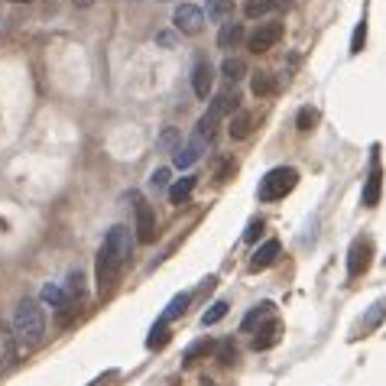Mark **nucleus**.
<instances>
[{
  "label": "nucleus",
  "mask_w": 386,
  "mask_h": 386,
  "mask_svg": "<svg viewBox=\"0 0 386 386\" xmlns=\"http://www.w3.org/2000/svg\"><path fill=\"white\" fill-rule=\"evenodd\" d=\"M276 7H289V0H247L244 13H247L250 20H256V16H266L270 10H276Z\"/></svg>",
  "instance_id": "obj_17"
},
{
  "label": "nucleus",
  "mask_w": 386,
  "mask_h": 386,
  "mask_svg": "<svg viewBox=\"0 0 386 386\" xmlns=\"http://www.w3.org/2000/svg\"><path fill=\"white\" fill-rule=\"evenodd\" d=\"M39 295H42V302H49V305H52V309H59V312H62L65 305H78V302L72 299L69 293H65V286H59V283H46Z\"/></svg>",
  "instance_id": "obj_14"
},
{
  "label": "nucleus",
  "mask_w": 386,
  "mask_h": 386,
  "mask_svg": "<svg viewBox=\"0 0 386 386\" xmlns=\"http://www.w3.org/2000/svg\"><path fill=\"white\" fill-rule=\"evenodd\" d=\"M386 318V302H377V305H370V312H367V315L361 318V322H357V334H370L373 328H380V322H383Z\"/></svg>",
  "instance_id": "obj_15"
},
{
  "label": "nucleus",
  "mask_w": 386,
  "mask_h": 386,
  "mask_svg": "<svg viewBox=\"0 0 386 386\" xmlns=\"http://www.w3.org/2000/svg\"><path fill=\"white\" fill-rule=\"evenodd\" d=\"M192 88H195V94H198L201 101H208L211 88H215V69H211L205 59H198L195 69H192Z\"/></svg>",
  "instance_id": "obj_11"
},
{
  "label": "nucleus",
  "mask_w": 386,
  "mask_h": 386,
  "mask_svg": "<svg viewBox=\"0 0 386 386\" xmlns=\"http://www.w3.org/2000/svg\"><path fill=\"white\" fill-rule=\"evenodd\" d=\"M137 240L140 244H153L156 240V211L149 208L147 201L137 205Z\"/></svg>",
  "instance_id": "obj_10"
},
{
  "label": "nucleus",
  "mask_w": 386,
  "mask_h": 386,
  "mask_svg": "<svg viewBox=\"0 0 386 386\" xmlns=\"http://www.w3.org/2000/svg\"><path fill=\"white\" fill-rule=\"evenodd\" d=\"M363 42H367V16H361V23H357L354 36H351V52H363Z\"/></svg>",
  "instance_id": "obj_29"
},
{
  "label": "nucleus",
  "mask_w": 386,
  "mask_h": 386,
  "mask_svg": "<svg viewBox=\"0 0 386 386\" xmlns=\"http://www.w3.org/2000/svg\"><path fill=\"white\" fill-rule=\"evenodd\" d=\"M75 4H78V7H91L94 0H75Z\"/></svg>",
  "instance_id": "obj_34"
},
{
  "label": "nucleus",
  "mask_w": 386,
  "mask_h": 386,
  "mask_svg": "<svg viewBox=\"0 0 386 386\" xmlns=\"http://www.w3.org/2000/svg\"><path fill=\"white\" fill-rule=\"evenodd\" d=\"M127 260H130V231L124 225H114L104 237L98 250V263H94V279H98V293L108 295L114 293L117 279L124 273Z\"/></svg>",
  "instance_id": "obj_1"
},
{
  "label": "nucleus",
  "mask_w": 386,
  "mask_h": 386,
  "mask_svg": "<svg viewBox=\"0 0 386 386\" xmlns=\"http://www.w3.org/2000/svg\"><path fill=\"white\" fill-rule=\"evenodd\" d=\"M211 351H215V344H211V341H198V344H192V348L182 354V363H195L201 354H211Z\"/></svg>",
  "instance_id": "obj_27"
},
{
  "label": "nucleus",
  "mask_w": 386,
  "mask_h": 386,
  "mask_svg": "<svg viewBox=\"0 0 386 386\" xmlns=\"http://www.w3.org/2000/svg\"><path fill=\"white\" fill-rule=\"evenodd\" d=\"M270 312H273V305H270V302H263V305H256V309H250L247 315H244V322H240V328H244V331H254L256 324H260L263 318L270 315Z\"/></svg>",
  "instance_id": "obj_23"
},
{
  "label": "nucleus",
  "mask_w": 386,
  "mask_h": 386,
  "mask_svg": "<svg viewBox=\"0 0 386 386\" xmlns=\"http://www.w3.org/2000/svg\"><path fill=\"white\" fill-rule=\"evenodd\" d=\"M279 250H283V244H279L276 237H270L254 254V260H250V270H266V266H273V263H276V256H279Z\"/></svg>",
  "instance_id": "obj_12"
},
{
  "label": "nucleus",
  "mask_w": 386,
  "mask_h": 386,
  "mask_svg": "<svg viewBox=\"0 0 386 386\" xmlns=\"http://www.w3.org/2000/svg\"><path fill=\"white\" fill-rule=\"evenodd\" d=\"M169 341H172V331H169V328H166L162 322H156L153 331H149V338H147V348H149V351H162L166 344H169Z\"/></svg>",
  "instance_id": "obj_22"
},
{
  "label": "nucleus",
  "mask_w": 386,
  "mask_h": 386,
  "mask_svg": "<svg viewBox=\"0 0 386 386\" xmlns=\"http://www.w3.org/2000/svg\"><path fill=\"white\" fill-rule=\"evenodd\" d=\"M221 72H225V78H231V81H237V78H244V72H247V62L244 59H225V65H221Z\"/></svg>",
  "instance_id": "obj_25"
},
{
  "label": "nucleus",
  "mask_w": 386,
  "mask_h": 386,
  "mask_svg": "<svg viewBox=\"0 0 386 386\" xmlns=\"http://www.w3.org/2000/svg\"><path fill=\"white\" fill-rule=\"evenodd\" d=\"M188 302H192V295H188V293H178L176 299H172L169 305H166V312H162V315H159V322H162V324H169V322H176L178 315H186Z\"/></svg>",
  "instance_id": "obj_16"
},
{
  "label": "nucleus",
  "mask_w": 386,
  "mask_h": 386,
  "mask_svg": "<svg viewBox=\"0 0 386 386\" xmlns=\"http://www.w3.org/2000/svg\"><path fill=\"white\" fill-rule=\"evenodd\" d=\"M315 124H318V110L315 108H302L299 117H295V127H299L302 133H309Z\"/></svg>",
  "instance_id": "obj_26"
},
{
  "label": "nucleus",
  "mask_w": 386,
  "mask_h": 386,
  "mask_svg": "<svg viewBox=\"0 0 386 386\" xmlns=\"http://www.w3.org/2000/svg\"><path fill=\"white\" fill-rule=\"evenodd\" d=\"M276 341H279V324L276 322L263 324L260 331H256V338H254V351H266V348H273Z\"/></svg>",
  "instance_id": "obj_19"
},
{
  "label": "nucleus",
  "mask_w": 386,
  "mask_h": 386,
  "mask_svg": "<svg viewBox=\"0 0 386 386\" xmlns=\"http://www.w3.org/2000/svg\"><path fill=\"white\" fill-rule=\"evenodd\" d=\"M10 4H30V0H10Z\"/></svg>",
  "instance_id": "obj_35"
},
{
  "label": "nucleus",
  "mask_w": 386,
  "mask_h": 386,
  "mask_svg": "<svg viewBox=\"0 0 386 386\" xmlns=\"http://www.w3.org/2000/svg\"><path fill=\"white\" fill-rule=\"evenodd\" d=\"M172 23H176V30H182V33H188V36H195V33H201L205 13H201L198 7H192V4H182V7H176V13H172Z\"/></svg>",
  "instance_id": "obj_8"
},
{
  "label": "nucleus",
  "mask_w": 386,
  "mask_h": 386,
  "mask_svg": "<svg viewBox=\"0 0 386 386\" xmlns=\"http://www.w3.org/2000/svg\"><path fill=\"white\" fill-rule=\"evenodd\" d=\"M195 192V176H186V178H178L176 186L169 188V201L172 205H186L188 195Z\"/></svg>",
  "instance_id": "obj_21"
},
{
  "label": "nucleus",
  "mask_w": 386,
  "mask_h": 386,
  "mask_svg": "<svg viewBox=\"0 0 386 386\" xmlns=\"http://www.w3.org/2000/svg\"><path fill=\"white\" fill-rule=\"evenodd\" d=\"M380 192H383V169H380V156H373L370 176H367V186H363V208H377Z\"/></svg>",
  "instance_id": "obj_9"
},
{
  "label": "nucleus",
  "mask_w": 386,
  "mask_h": 386,
  "mask_svg": "<svg viewBox=\"0 0 386 386\" xmlns=\"http://www.w3.org/2000/svg\"><path fill=\"white\" fill-rule=\"evenodd\" d=\"M231 13H234V0H208V20L221 23V20H227Z\"/></svg>",
  "instance_id": "obj_24"
},
{
  "label": "nucleus",
  "mask_w": 386,
  "mask_h": 386,
  "mask_svg": "<svg viewBox=\"0 0 386 386\" xmlns=\"http://www.w3.org/2000/svg\"><path fill=\"white\" fill-rule=\"evenodd\" d=\"M225 315H227V302H215V305L201 315V324H205V328H208V324H217Z\"/></svg>",
  "instance_id": "obj_28"
},
{
  "label": "nucleus",
  "mask_w": 386,
  "mask_h": 386,
  "mask_svg": "<svg viewBox=\"0 0 386 386\" xmlns=\"http://www.w3.org/2000/svg\"><path fill=\"white\" fill-rule=\"evenodd\" d=\"M205 147H208V137L195 130V133H192V140H188L186 147H178V149H176V156H172V162H176V169H188V166H195V162L201 159V153H205Z\"/></svg>",
  "instance_id": "obj_4"
},
{
  "label": "nucleus",
  "mask_w": 386,
  "mask_h": 386,
  "mask_svg": "<svg viewBox=\"0 0 386 386\" xmlns=\"http://www.w3.org/2000/svg\"><path fill=\"white\" fill-rule=\"evenodd\" d=\"M279 39H283V23H260L256 33L250 36V52H256V55L270 52Z\"/></svg>",
  "instance_id": "obj_7"
},
{
  "label": "nucleus",
  "mask_w": 386,
  "mask_h": 386,
  "mask_svg": "<svg viewBox=\"0 0 386 386\" xmlns=\"http://www.w3.org/2000/svg\"><path fill=\"white\" fill-rule=\"evenodd\" d=\"M370 254H373L370 240L357 237L354 244H351V250H348V276L351 279H357L361 273H367V266H370Z\"/></svg>",
  "instance_id": "obj_6"
},
{
  "label": "nucleus",
  "mask_w": 386,
  "mask_h": 386,
  "mask_svg": "<svg viewBox=\"0 0 386 386\" xmlns=\"http://www.w3.org/2000/svg\"><path fill=\"white\" fill-rule=\"evenodd\" d=\"M166 186H169V169H156L153 176H149V188H153V192H162Z\"/></svg>",
  "instance_id": "obj_31"
},
{
  "label": "nucleus",
  "mask_w": 386,
  "mask_h": 386,
  "mask_svg": "<svg viewBox=\"0 0 386 386\" xmlns=\"http://www.w3.org/2000/svg\"><path fill=\"white\" fill-rule=\"evenodd\" d=\"M234 172V162H225L221 169H217V182H227V176Z\"/></svg>",
  "instance_id": "obj_33"
},
{
  "label": "nucleus",
  "mask_w": 386,
  "mask_h": 386,
  "mask_svg": "<svg viewBox=\"0 0 386 386\" xmlns=\"http://www.w3.org/2000/svg\"><path fill=\"white\" fill-rule=\"evenodd\" d=\"M215 351H217V361L225 363V367H231V363L237 361V348H234V341H221Z\"/></svg>",
  "instance_id": "obj_30"
},
{
  "label": "nucleus",
  "mask_w": 386,
  "mask_h": 386,
  "mask_svg": "<svg viewBox=\"0 0 386 386\" xmlns=\"http://www.w3.org/2000/svg\"><path fill=\"white\" fill-rule=\"evenodd\" d=\"M260 231H263V221H260V217H254V221L247 225V231H244V240H247V244H254V240L260 237Z\"/></svg>",
  "instance_id": "obj_32"
},
{
  "label": "nucleus",
  "mask_w": 386,
  "mask_h": 386,
  "mask_svg": "<svg viewBox=\"0 0 386 386\" xmlns=\"http://www.w3.org/2000/svg\"><path fill=\"white\" fill-rule=\"evenodd\" d=\"M227 133H231V140H247L250 133H254V114H250V110H234L231 124H227Z\"/></svg>",
  "instance_id": "obj_13"
},
{
  "label": "nucleus",
  "mask_w": 386,
  "mask_h": 386,
  "mask_svg": "<svg viewBox=\"0 0 386 386\" xmlns=\"http://www.w3.org/2000/svg\"><path fill=\"white\" fill-rule=\"evenodd\" d=\"M16 361H20V344L13 338V328L0 324V377L13 370Z\"/></svg>",
  "instance_id": "obj_5"
},
{
  "label": "nucleus",
  "mask_w": 386,
  "mask_h": 386,
  "mask_svg": "<svg viewBox=\"0 0 386 386\" xmlns=\"http://www.w3.org/2000/svg\"><path fill=\"white\" fill-rule=\"evenodd\" d=\"M244 39V23H225L221 33H217V46L221 49H234Z\"/></svg>",
  "instance_id": "obj_18"
},
{
  "label": "nucleus",
  "mask_w": 386,
  "mask_h": 386,
  "mask_svg": "<svg viewBox=\"0 0 386 386\" xmlns=\"http://www.w3.org/2000/svg\"><path fill=\"white\" fill-rule=\"evenodd\" d=\"M295 182H299V172H295L293 166H279V169H270L260 178L256 195H260V201H279L293 192Z\"/></svg>",
  "instance_id": "obj_3"
},
{
  "label": "nucleus",
  "mask_w": 386,
  "mask_h": 386,
  "mask_svg": "<svg viewBox=\"0 0 386 386\" xmlns=\"http://www.w3.org/2000/svg\"><path fill=\"white\" fill-rule=\"evenodd\" d=\"M13 338L20 348H39L46 338V312L36 299L23 295L13 312Z\"/></svg>",
  "instance_id": "obj_2"
},
{
  "label": "nucleus",
  "mask_w": 386,
  "mask_h": 386,
  "mask_svg": "<svg viewBox=\"0 0 386 386\" xmlns=\"http://www.w3.org/2000/svg\"><path fill=\"white\" fill-rule=\"evenodd\" d=\"M250 91H254L256 98H270V94L276 91V78H273L270 72H256L254 81H250Z\"/></svg>",
  "instance_id": "obj_20"
}]
</instances>
